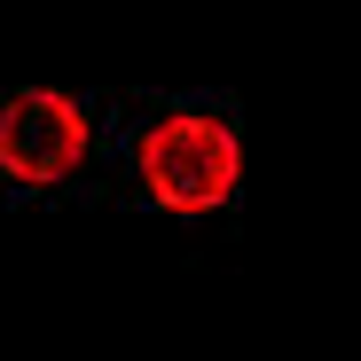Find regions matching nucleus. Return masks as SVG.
<instances>
[{"label":"nucleus","mask_w":361,"mask_h":361,"mask_svg":"<svg viewBox=\"0 0 361 361\" xmlns=\"http://www.w3.org/2000/svg\"><path fill=\"white\" fill-rule=\"evenodd\" d=\"M142 189L197 220V212H220L235 189H244V134L212 110H173L157 126H142Z\"/></svg>","instance_id":"nucleus-1"},{"label":"nucleus","mask_w":361,"mask_h":361,"mask_svg":"<svg viewBox=\"0 0 361 361\" xmlns=\"http://www.w3.org/2000/svg\"><path fill=\"white\" fill-rule=\"evenodd\" d=\"M87 149H94V126L63 87H16L0 102V173L16 189H63L87 165Z\"/></svg>","instance_id":"nucleus-2"}]
</instances>
